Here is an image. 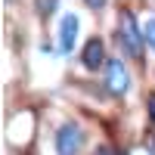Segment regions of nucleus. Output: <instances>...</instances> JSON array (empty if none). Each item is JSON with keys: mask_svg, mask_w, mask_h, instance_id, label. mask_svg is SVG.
Returning <instances> with one entry per match:
<instances>
[{"mask_svg": "<svg viewBox=\"0 0 155 155\" xmlns=\"http://www.w3.org/2000/svg\"><path fill=\"white\" fill-rule=\"evenodd\" d=\"M34 9L41 12V16H53V9H56V0H34Z\"/></svg>", "mask_w": 155, "mask_h": 155, "instance_id": "obj_6", "label": "nucleus"}, {"mask_svg": "<svg viewBox=\"0 0 155 155\" xmlns=\"http://www.w3.org/2000/svg\"><path fill=\"white\" fill-rule=\"evenodd\" d=\"M143 34H146V44L155 50V19H149V22L143 25Z\"/></svg>", "mask_w": 155, "mask_h": 155, "instance_id": "obj_7", "label": "nucleus"}, {"mask_svg": "<svg viewBox=\"0 0 155 155\" xmlns=\"http://www.w3.org/2000/svg\"><path fill=\"white\" fill-rule=\"evenodd\" d=\"M146 106H149V118H152V124H155V93L146 96Z\"/></svg>", "mask_w": 155, "mask_h": 155, "instance_id": "obj_8", "label": "nucleus"}, {"mask_svg": "<svg viewBox=\"0 0 155 155\" xmlns=\"http://www.w3.org/2000/svg\"><path fill=\"white\" fill-rule=\"evenodd\" d=\"M118 41L124 44V50H127L134 59L143 56V41H146V34L137 28V19H134L130 9H121V16H118Z\"/></svg>", "mask_w": 155, "mask_h": 155, "instance_id": "obj_1", "label": "nucleus"}, {"mask_svg": "<svg viewBox=\"0 0 155 155\" xmlns=\"http://www.w3.org/2000/svg\"><path fill=\"white\" fill-rule=\"evenodd\" d=\"M78 41V16H65L59 28V50L62 53H71V47Z\"/></svg>", "mask_w": 155, "mask_h": 155, "instance_id": "obj_5", "label": "nucleus"}, {"mask_svg": "<svg viewBox=\"0 0 155 155\" xmlns=\"http://www.w3.org/2000/svg\"><path fill=\"white\" fill-rule=\"evenodd\" d=\"M84 3H87L90 9H99V6H106V0H84Z\"/></svg>", "mask_w": 155, "mask_h": 155, "instance_id": "obj_9", "label": "nucleus"}, {"mask_svg": "<svg viewBox=\"0 0 155 155\" xmlns=\"http://www.w3.org/2000/svg\"><path fill=\"white\" fill-rule=\"evenodd\" d=\"M93 155H112V152H109V149H106V146H99V149H96V152H93Z\"/></svg>", "mask_w": 155, "mask_h": 155, "instance_id": "obj_10", "label": "nucleus"}, {"mask_svg": "<svg viewBox=\"0 0 155 155\" xmlns=\"http://www.w3.org/2000/svg\"><path fill=\"white\" fill-rule=\"evenodd\" d=\"M81 146H84V134L78 130L74 124H62L59 134H56V149H59V155H78Z\"/></svg>", "mask_w": 155, "mask_h": 155, "instance_id": "obj_3", "label": "nucleus"}, {"mask_svg": "<svg viewBox=\"0 0 155 155\" xmlns=\"http://www.w3.org/2000/svg\"><path fill=\"white\" fill-rule=\"evenodd\" d=\"M81 62H84V68H90V71H96L102 62H106V47H102V41L99 37H93V41H87V47H84V56H81Z\"/></svg>", "mask_w": 155, "mask_h": 155, "instance_id": "obj_4", "label": "nucleus"}, {"mask_svg": "<svg viewBox=\"0 0 155 155\" xmlns=\"http://www.w3.org/2000/svg\"><path fill=\"white\" fill-rule=\"evenodd\" d=\"M127 84H130V74H127L124 62L121 59H112L106 65V90L112 96H124L127 93Z\"/></svg>", "mask_w": 155, "mask_h": 155, "instance_id": "obj_2", "label": "nucleus"}]
</instances>
